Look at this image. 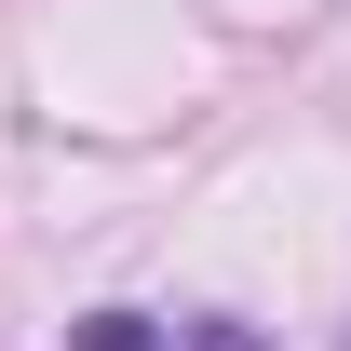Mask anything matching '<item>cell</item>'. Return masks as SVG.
Segmentation results:
<instances>
[{"mask_svg": "<svg viewBox=\"0 0 351 351\" xmlns=\"http://www.w3.org/2000/svg\"><path fill=\"white\" fill-rule=\"evenodd\" d=\"M68 351H257V324H230V311H189V324H162V311H82Z\"/></svg>", "mask_w": 351, "mask_h": 351, "instance_id": "cell-1", "label": "cell"}]
</instances>
